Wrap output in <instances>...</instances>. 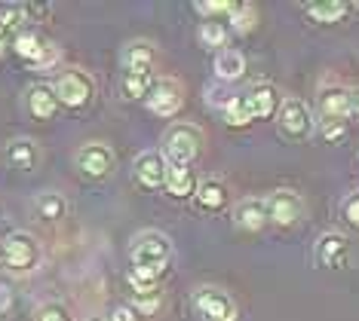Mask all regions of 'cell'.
Returning a JSON list of instances; mask_svg holds the SVG:
<instances>
[{
  "label": "cell",
  "instance_id": "6da1fadb",
  "mask_svg": "<svg viewBox=\"0 0 359 321\" xmlns=\"http://www.w3.org/2000/svg\"><path fill=\"white\" fill-rule=\"evenodd\" d=\"M316 126H320L325 141H338L347 131L350 120V89L344 86H323L316 98Z\"/></svg>",
  "mask_w": 359,
  "mask_h": 321
},
{
  "label": "cell",
  "instance_id": "7a4b0ae2",
  "mask_svg": "<svg viewBox=\"0 0 359 321\" xmlns=\"http://www.w3.org/2000/svg\"><path fill=\"white\" fill-rule=\"evenodd\" d=\"M203 150V135L197 126L191 122H172L163 135V159L169 166H178V169H191L197 162V156Z\"/></svg>",
  "mask_w": 359,
  "mask_h": 321
},
{
  "label": "cell",
  "instance_id": "3957f363",
  "mask_svg": "<svg viewBox=\"0 0 359 321\" xmlns=\"http://www.w3.org/2000/svg\"><path fill=\"white\" fill-rule=\"evenodd\" d=\"M276 129H280V135L285 141L304 144L316 131V117L301 98H283V107L276 113Z\"/></svg>",
  "mask_w": 359,
  "mask_h": 321
},
{
  "label": "cell",
  "instance_id": "277c9868",
  "mask_svg": "<svg viewBox=\"0 0 359 321\" xmlns=\"http://www.w3.org/2000/svg\"><path fill=\"white\" fill-rule=\"evenodd\" d=\"M0 254H4V266L13 273H31L40 266V242L25 229H15L0 242Z\"/></svg>",
  "mask_w": 359,
  "mask_h": 321
},
{
  "label": "cell",
  "instance_id": "5b68a950",
  "mask_svg": "<svg viewBox=\"0 0 359 321\" xmlns=\"http://www.w3.org/2000/svg\"><path fill=\"white\" fill-rule=\"evenodd\" d=\"M53 92H55V98H59V104L77 110V107H86L89 101H93L95 83H93V77H89V73L71 68V71H62L59 77H55Z\"/></svg>",
  "mask_w": 359,
  "mask_h": 321
},
{
  "label": "cell",
  "instance_id": "8992f818",
  "mask_svg": "<svg viewBox=\"0 0 359 321\" xmlns=\"http://www.w3.org/2000/svg\"><path fill=\"white\" fill-rule=\"evenodd\" d=\"M194 312L203 321H236V303L222 287L203 285L194 291Z\"/></svg>",
  "mask_w": 359,
  "mask_h": 321
},
{
  "label": "cell",
  "instance_id": "52a82bcc",
  "mask_svg": "<svg viewBox=\"0 0 359 321\" xmlns=\"http://www.w3.org/2000/svg\"><path fill=\"white\" fill-rule=\"evenodd\" d=\"M74 162H77V169H80V175H83V178H89V180H104L114 171V166H117V156H114V150H111L108 144L89 141V144H83L77 150Z\"/></svg>",
  "mask_w": 359,
  "mask_h": 321
},
{
  "label": "cell",
  "instance_id": "ba28073f",
  "mask_svg": "<svg viewBox=\"0 0 359 321\" xmlns=\"http://www.w3.org/2000/svg\"><path fill=\"white\" fill-rule=\"evenodd\" d=\"M240 98H243V104H246L252 120H276V113H280V107H283L280 89L271 83H252Z\"/></svg>",
  "mask_w": 359,
  "mask_h": 321
},
{
  "label": "cell",
  "instance_id": "9c48e42d",
  "mask_svg": "<svg viewBox=\"0 0 359 321\" xmlns=\"http://www.w3.org/2000/svg\"><path fill=\"white\" fill-rule=\"evenodd\" d=\"M144 104H148V110L151 113H157V117L163 120H169V117H175L178 110H182V104H184V92H182V83L172 77H157V83H154L151 89V95L144 98Z\"/></svg>",
  "mask_w": 359,
  "mask_h": 321
},
{
  "label": "cell",
  "instance_id": "30bf717a",
  "mask_svg": "<svg viewBox=\"0 0 359 321\" xmlns=\"http://www.w3.org/2000/svg\"><path fill=\"white\" fill-rule=\"evenodd\" d=\"M267 214H271V224L276 227H295L304 214V202L295 190H273L267 196Z\"/></svg>",
  "mask_w": 359,
  "mask_h": 321
},
{
  "label": "cell",
  "instance_id": "8fae6325",
  "mask_svg": "<svg viewBox=\"0 0 359 321\" xmlns=\"http://www.w3.org/2000/svg\"><path fill=\"white\" fill-rule=\"evenodd\" d=\"M135 180L144 190H160L166 187V175H169V162L163 159L160 150H144L135 156Z\"/></svg>",
  "mask_w": 359,
  "mask_h": 321
},
{
  "label": "cell",
  "instance_id": "7c38bea8",
  "mask_svg": "<svg viewBox=\"0 0 359 321\" xmlns=\"http://www.w3.org/2000/svg\"><path fill=\"white\" fill-rule=\"evenodd\" d=\"M13 49H15V55H19V59L37 64V68H46V64H53L55 55H59L43 37L34 34V31H19L15 40H13Z\"/></svg>",
  "mask_w": 359,
  "mask_h": 321
},
{
  "label": "cell",
  "instance_id": "4fadbf2b",
  "mask_svg": "<svg viewBox=\"0 0 359 321\" xmlns=\"http://www.w3.org/2000/svg\"><path fill=\"white\" fill-rule=\"evenodd\" d=\"M347 254H350L347 236L323 233L320 242H316V248H313V260H316V266H323V269H341L347 263Z\"/></svg>",
  "mask_w": 359,
  "mask_h": 321
},
{
  "label": "cell",
  "instance_id": "5bb4252c",
  "mask_svg": "<svg viewBox=\"0 0 359 321\" xmlns=\"http://www.w3.org/2000/svg\"><path fill=\"white\" fill-rule=\"evenodd\" d=\"M271 224V214H267V202L258 196H246V199L236 202L233 208V227L243 233H258L261 227Z\"/></svg>",
  "mask_w": 359,
  "mask_h": 321
},
{
  "label": "cell",
  "instance_id": "9a60e30c",
  "mask_svg": "<svg viewBox=\"0 0 359 321\" xmlns=\"http://www.w3.org/2000/svg\"><path fill=\"white\" fill-rule=\"evenodd\" d=\"M154 83H157V73H154V68H126L123 77H120V92H123V98H129V101H138V98H148Z\"/></svg>",
  "mask_w": 359,
  "mask_h": 321
},
{
  "label": "cell",
  "instance_id": "2e32d148",
  "mask_svg": "<svg viewBox=\"0 0 359 321\" xmlns=\"http://www.w3.org/2000/svg\"><path fill=\"white\" fill-rule=\"evenodd\" d=\"M25 107H28V113L34 120H53L55 113H59V98H55L53 92V86H46V83H34L25 92Z\"/></svg>",
  "mask_w": 359,
  "mask_h": 321
},
{
  "label": "cell",
  "instance_id": "e0dca14e",
  "mask_svg": "<svg viewBox=\"0 0 359 321\" xmlns=\"http://www.w3.org/2000/svg\"><path fill=\"white\" fill-rule=\"evenodd\" d=\"M194 202H197L200 211H222L227 205V187L224 180L218 178H206L197 184V193H194Z\"/></svg>",
  "mask_w": 359,
  "mask_h": 321
},
{
  "label": "cell",
  "instance_id": "ac0fdd59",
  "mask_svg": "<svg viewBox=\"0 0 359 321\" xmlns=\"http://www.w3.org/2000/svg\"><path fill=\"white\" fill-rule=\"evenodd\" d=\"M6 159H10V166H15V169L31 171V169H37V162H40V147L31 141V138H15V141L6 144Z\"/></svg>",
  "mask_w": 359,
  "mask_h": 321
},
{
  "label": "cell",
  "instance_id": "d6986e66",
  "mask_svg": "<svg viewBox=\"0 0 359 321\" xmlns=\"http://www.w3.org/2000/svg\"><path fill=\"white\" fill-rule=\"evenodd\" d=\"M22 24H25L22 3H0V52H4L6 46H13Z\"/></svg>",
  "mask_w": 359,
  "mask_h": 321
},
{
  "label": "cell",
  "instance_id": "ffe728a7",
  "mask_svg": "<svg viewBox=\"0 0 359 321\" xmlns=\"http://www.w3.org/2000/svg\"><path fill=\"white\" fill-rule=\"evenodd\" d=\"M154 59H157V49L148 40H133V43L123 46L120 52V64L126 68H154Z\"/></svg>",
  "mask_w": 359,
  "mask_h": 321
},
{
  "label": "cell",
  "instance_id": "44dd1931",
  "mask_svg": "<svg viewBox=\"0 0 359 321\" xmlns=\"http://www.w3.org/2000/svg\"><path fill=\"white\" fill-rule=\"evenodd\" d=\"M243 73H246V59H243V52H236V49H222V52L215 55V77L218 80L233 83V80H240Z\"/></svg>",
  "mask_w": 359,
  "mask_h": 321
},
{
  "label": "cell",
  "instance_id": "7402d4cb",
  "mask_svg": "<svg viewBox=\"0 0 359 321\" xmlns=\"http://www.w3.org/2000/svg\"><path fill=\"white\" fill-rule=\"evenodd\" d=\"M304 13L323 24H332L350 13V3H344V0H313V3H304Z\"/></svg>",
  "mask_w": 359,
  "mask_h": 321
},
{
  "label": "cell",
  "instance_id": "603a6c76",
  "mask_svg": "<svg viewBox=\"0 0 359 321\" xmlns=\"http://www.w3.org/2000/svg\"><path fill=\"white\" fill-rule=\"evenodd\" d=\"M34 211L43 220L55 224V220H62L65 214H68V199H65L62 193H55V190H46V193H40L34 199Z\"/></svg>",
  "mask_w": 359,
  "mask_h": 321
},
{
  "label": "cell",
  "instance_id": "cb8c5ba5",
  "mask_svg": "<svg viewBox=\"0 0 359 321\" xmlns=\"http://www.w3.org/2000/svg\"><path fill=\"white\" fill-rule=\"evenodd\" d=\"M166 193H169V196H175V199H187V196L197 193V180H194L191 169L169 166V175H166Z\"/></svg>",
  "mask_w": 359,
  "mask_h": 321
},
{
  "label": "cell",
  "instance_id": "d4e9b609",
  "mask_svg": "<svg viewBox=\"0 0 359 321\" xmlns=\"http://www.w3.org/2000/svg\"><path fill=\"white\" fill-rule=\"evenodd\" d=\"M197 37H200V43H203V46L218 49V46H224V43H227V28H224V22H218V19H206V22L200 24Z\"/></svg>",
  "mask_w": 359,
  "mask_h": 321
},
{
  "label": "cell",
  "instance_id": "484cf974",
  "mask_svg": "<svg viewBox=\"0 0 359 321\" xmlns=\"http://www.w3.org/2000/svg\"><path fill=\"white\" fill-rule=\"evenodd\" d=\"M224 122L227 126H236V129H243V126H249L252 122V117H249V110H246V104H243L240 95L231 98V104L224 107Z\"/></svg>",
  "mask_w": 359,
  "mask_h": 321
},
{
  "label": "cell",
  "instance_id": "4316f807",
  "mask_svg": "<svg viewBox=\"0 0 359 321\" xmlns=\"http://www.w3.org/2000/svg\"><path fill=\"white\" fill-rule=\"evenodd\" d=\"M227 22H233V31H249L252 24H255V3H240L236 6V13L231 15V19Z\"/></svg>",
  "mask_w": 359,
  "mask_h": 321
},
{
  "label": "cell",
  "instance_id": "83f0119b",
  "mask_svg": "<svg viewBox=\"0 0 359 321\" xmlns=\"http://www.w3.org/2000/svg\"><path fill=\"white\" fill-rule=\"evenodd\" d=\"M37 321H74V315L68 312L65 303H43L37 309Z\"/></svg>",
  "mask_w": 359,
  "mask_h": 321
},
{
  "label": "cell",
  "instance_id": "f1b7e54d",
  "mask_svg": "<svg viewBox=\"0 0 359 321\" xmlns=\"http://www.w3.org/2000/svg\"><path fill=\"white\" fill-rule=\"evenodd\" d=\"M341 214H344V220H347L350 227H356V229H359V193L347 196L344 205H341Z\"/></svg>",
  "mask_w": 359,
  "mask_h": 321
},
{
  "label": "cell",
  "instance_id": "f546056e",
  "mask_svg": "<svg viewBox=\"0 0 359 321\" xmlns=\"http://www.w3.org/2000/svg\"><path fill=\"white\" fill-rule=\"evenodd\" d=\"M108 321H138V312L123 303V306H117V309L111 312V318H108Z\"/></svg>",
  "mask_w": 359,
  "mask_h": 321
},
{
  "label": "cell",
  "instance_id": "4dcf8cb0",
  "mask_svg": "<svg viewBox=\"0 0 359 321\" xmlns=\"http://www.w3.org/2000/svg\"><path fill=\"white\" fill-rule=\"evenodd\" d=\"M22 10H25V22L28 19H43V15H50V6H37V3H22Z\"/></svg>",
  "mask_w": 359,
  "mask_h": 321
},
{
  "label": "cell",
  "instance_id": "1f68e13d",
  "mask_svg": "<svg viewBox=\"0 0 359 321\" xmlns=\"http://www.w3.org/2000/svg\"><path fill=\"white\" fill-rule=\"evenodd\" d=\"M10 306H13V291L6 285H0V315L10 312Z\"/></svg>",
  "mask_w": 359,
  "mask_h": 321
},
{
  "label": "cell",
  "instance_id": "d6a6232c",
  "mask_svg": "<svg viewBox=\"0 0 359 321\" xmlns=\"http://www.w3.org/2000/svg\"><path fill=\"white\" fill-rule=\"evenodd\" d=\"M350 117H359V89H350Z\"/></svg>",
  "mask_w": 359,
  "mask_h": 321
},
{
  "label": "cell",
  "instance_id": "836d02e7",
  "mask_svg": "<svg viewBox=\"0 0 359 321\" xmlns=\"http://www.w3.org/2000/svg\"><path fill=\"white\" fill-rule=\"evenodd\" d=\"M86 321H104V318H86Z\"/></svg>",
  "mask_w": 359,
  "mask_h": 321
},
{
  "label": "cell",
  "instance_id": "e575fe53",
  "mask_svg": "<svg viewBox=\"0 0 359 321\" xmlns=\"http://www.w3.org/2000/svg\"><path fill=\"white\" fill-rule=\"evenodd\" d=\"M0 266H4V254H0Z\"/></svg>",
  "mask_w": 359,
  "mask_h": 321
}]
</instances>
